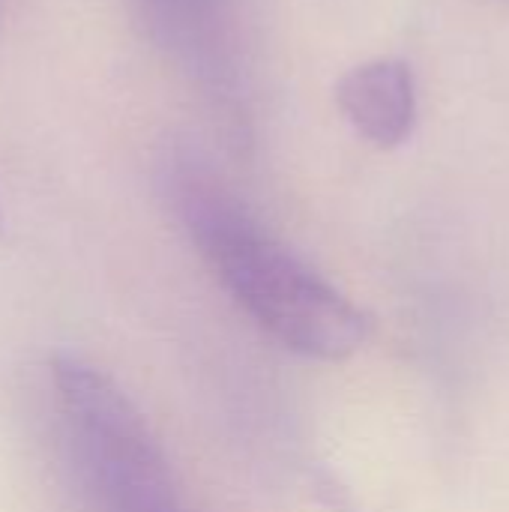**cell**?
<instances>
[{
	"mask_svg": "<svg viewBox=\"0 0 509 512\" xmlns=\"http://www.w3.org/2000/svg\"><path fill=\"white\" fill-rule=\"evenodd\" d=\"M174 207L231 300L282 348L345 360L366 342V315L321 273L255 222L237 198L195 168L171 180Z\"/></svg>",
	"mask_w": 509,
	"mask_h": 512,
	"instance_id": "obj_1",
	"label": "cell"
},
{
	"mask_svg": "<svg viewBox=\"0 0 509 512\" xmlns=\"http://www.w3.org/2000/svg\"><path fill=\"white\" fill-rule=\"evenodd\" d=\"M150 30L183 54L207 57L219 39L225 0H138Z\"/></svg>",
	"mask_w": 509,
	"mask_h": 512,
	"instance_id": "obj_4",
	"label": "cell"
},
{
	"mask_svg": "<svg viewBox=\"0 0 509 512\" xmlns=\"http://www.w3.org/2000/svg\"><path fill=\"white\" fill-rule=\"evenodd\" d=\"M336 102L357 135L381 150L402 147L417 126V81L405 60L378 57L348 69Z\"/></svg>",
	"mask_w": 509,
	"mask_h": 512,
	"instance_id": "obj_3",
	"label": "cell"
},
{
	"mask_svg": "<svg viewBox=\"0 0 509 512\" xmlns=\"http://www.w3.org/2000/svg\"><path fill=\"white\" fill-rule=\"evenodd\" d=\"M51 381L69 450L99 510L189 512L147 420L102 369L60 351Z\"/></svg>",
	"mask_w": 509,
	"mask_h": 512,
	"instance_id": "obj_2",
	"label": "cell"
}]
</instances>
